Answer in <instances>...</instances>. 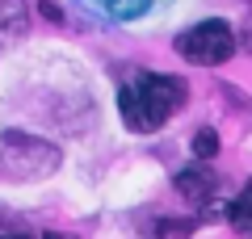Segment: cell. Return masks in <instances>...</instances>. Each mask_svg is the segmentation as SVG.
<instances>
[{"instance_id": "8", "label": "cell", "mask_w": 252, "mask_h": 239, "mask_svg": "<svg viewBox=\"0 0 252 239\" xmlns=\"http://www.w3.org/2000/svg\"><path fill=\"white\" fill-rule=\"evenodd\" d=\"M26 21V9H21V0H0V26L17 30Z\"/></svg>"}, {"instance_id": "6", "label": "cell", "mask_w": 252, "mask_h": 239, "mask_svg": "<svg viewBox=\"0 0 252 239\" xmlns=\"http://www.w3.org/2000/svg\"><path fill=\"white\" fill-rule=\"evenodd\" d=\"M227 218H231V227H235V231H244V235L252 239V206H244V202L227 206Z\"/></svg>"}, {"instance_id": "2", "label": "cell", "mask_w": 252, "mask_h": 239, "mask_svg": "<svg viewBox=\"0 0 252 239\" xmlns=\"http://www.w3.org/2000/svg\"><path fill=\"white\" fill-rule=\"evenodd\" d=\"M0 168L9 177H21V180H38V177H51L59 168V151L51 143L34 139V134H0Z\"/></svg>"}, {"instance_id": "1", "label": "cell", "mask_w": 252, "mask_h": 239, "mask_svg": "<svg viewBox=\"0 0 252 239\" xmlns=\"http://www.w3.org/2000/svg\"><path fill=\"white\" fill-rule=\"evenodd\" d=\"M185 105V80L177 76H139L135 84H126L118 92V109H122V122L130 130L147 134L156 126H164L177 109Z\"/></svg>"}, {"instance_id": "10", "label": "cell", "mask_w": 252, "mask_h": 239, "mask_svg": "<svg viewBox=\"0 0 252 239\" xmlns=\"http://www.w3.org/2000/svg\"><path fill=\"white\" fill-rule=\"evenodd\" d=\"M42 239H72V235H63V231H46Z\"/></svg>"}, {"instance_id": "11", "label": "cell", "mask_w": 252, "mask_h": 239, "mask_svg": "<svg viewBox=\"0 0 252 239\" xmlns=\"http://www.w3.org/2000/svg\"><path fill=\"white\" fill-rule=\"evenodd\" d=\"M9 239H21V235H9Z\"/></svg>"}, {"instance_id": "4", "label": "cell", "mask_w": 252, "mask_h": 239, "mask_svg": "<svg viewBox=\"0 0 252 239\" xmlns=\"http://www.w3.org/2000/svg\"><path fill=\"white\" fill-rule=\"evenodd\" d=\"M177 189H181V197H189V202H206V197L219 189V177L210 168H185L177 177Z\"/></svg>"}, {"instance_id": "7", "label": "cell", "mask_w": 252, "mask_h": 239, "mask_svg": "<svg viewBox=\"0 0 252 239\" xmlns=\"http://www.w3.org/2000/svg\"><path fill=\"white\" fill-rule=\"evenodd\" d=\"M101 4H105L114 17H135V13H143L152 0H101Z\"/></svg>"}, {"instance_id": "5", "label": "cell", "mask_w": 252, "mask_h": 239, "mask_svg": "<svg viewBox=\"0 0 252 239\" xmlns=\"http://www.w3.org/2000/svg\"><path fill=\"white\" fill-rule=\"evenodd\" d=\"M193 155L198 159H215L219 155V134L210 130V126H202V130L193 134Z\"/></svg>"}, {"instance_id": "9", "label": "cell", "mask_w": 252, "mask_h": 239, "mask_svg": "<svg viewBox=\"0 0 252 239\" xmlns=\"http://www.w3.org/2000/svg\"><path fill=\"white\" fill-rule=\"evenodd\" d=\"M240 202H244V206H252V180L244 185V197H240Z\"/></svg>"}, {"instance_id": "3", "label": "cell", "mask_w": 252, "mask_h": 239, "mask_svg": "<svg viewBox=\"0 0 252 239\" xmlns=\"http://www.w3.org/2000/svg\"><path fill=\"white\" fill-rule=\"evenodd\" d=\"M231 51H235V34L227 21H202L177 38V55L198 67H215V63L231 59Z\"/></svg>"}]
</instances>
